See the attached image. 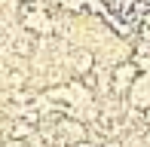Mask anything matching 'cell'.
Here are the masks:
<instances>
[{
    "instance_id": "7a4b0ae2",
    "label": "cell",
    "mask_w": 150,
    "mask_h": 147,
    "mask_svg": "<svg viewBox=\"0 0 150 147\" xmlns=\"http://www.w3.org/2000/svg\"><path fill=\"white\" fill-rule=\"evenodd\" d=\"M74 68H77L80 74H86V71L92 68V55H89V52H80V55H74Z\"/></svg>"
},
{
    "instance_id": "6da1fadb",
    "label": "cell",
    "mask_w": 150,
    "mask_h": 147,
    "mask_svg": "<svg viewBox=\"0 0 150 147\" xmlns=\"http://www.w3.org/2000/svg\"><path fill=\"white\" fill-rule=\"evenodd\" d=\"M135 71H138V64H120V71H113V86H117V89H126V86H132Z\"/></svg>"
},
{
    "instance_id": "277c9868",
    "label": "cell",
    "mask_w": 150,
    "mask_h": 147,
    "mask_svg": "<svg viewBox=\"0 0 150 147\" xmlns=\"http://www.w3.org/2000/svg\"><path fill=\"white\" fill-rule=\"evenodd\" d=\"M6 147H25V144H22V141H18V144H6Z\"/></svg>"
},
{
    "instance_id": "3957f363",
    "label": "cell",
    "mask_w": 150,
    "mask_h": 147,
    "mask_svg": "<svg viewBox=\"0 0 150 147\" xmlns=\"http://www.w3.org/2000/svg\"><path fill=\"white\" fill-rule=\"evenodd\" d=\"M28 132H31V126H28V123H16V129H12V135H16V138H25Z\"/></svg>"
}]
</instances>
